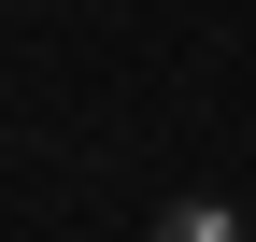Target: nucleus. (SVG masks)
I'll use <instances>...</instances> for the list:
<instances>
[{
    "label": "nucleus",
    "mask_w": 256,
    "mask_h": 242,
    "mask_svg": "<svg viewBox=\"0 0 256 242\" xmlns=\"http://www.w3.org/2000/svg\"><path fill=\"white\" fill-rule=\"evenodd\" d=\"M156 242H242V228H228V214H214V200H185V214H171V228H156Z\"/></svg>",
    "instance_id": "obj_1"
}]
</instances>
